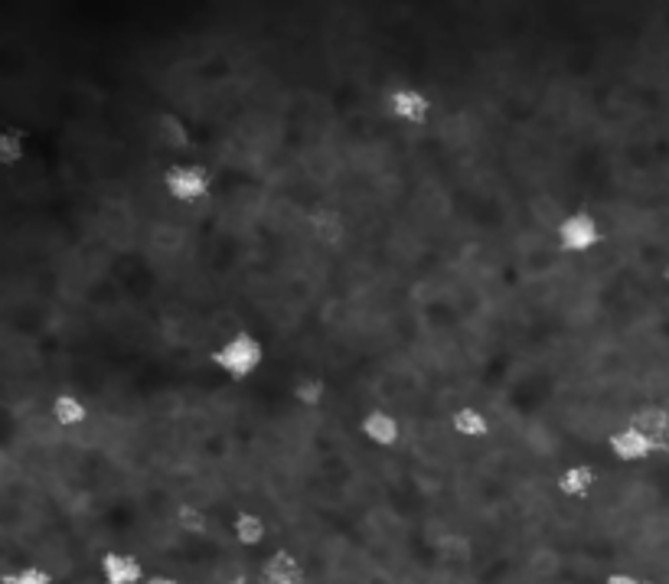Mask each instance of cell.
<instances>
[{
  "mask_svg": "<svg viewBox=\"0 0 669 584\" xmlns=\"http://www.w3.org/2000/svg\"><path fill=\"white\" fill-rule=\"evenodd\" d=\"M209 356H213V366L222 372V376H229L235 382L258 376L268 359L262 340L252 337V333H232V337L226 343H219Z\"/></svg>",
  "mask_w": 669,
  "mask_h": 584,
  "instance_id": "6da1fadb",
  "label": "cell"
},
{
  "mask_svg": "<svg viewBox=\"0 0 669 584\" xmlns=\"http://www.w3.org/2000/svg\"><path fill=\"white\" fill-rule=\"evenodd\" d=\"M164 190L173 203L180 206H196L206 203L213 193V177L200 164H173L164 170Z\"/></svg>",
  "mask_w": 669,
  "mask_h": 584,
  "instance_id": "7a4b0ae2",
  "label": "cell"
},
{
  "mask_svg": "<svg viewBox=\"0 0 669 584\" xmlns=\"http://www.w3.org/2000/svg\"><path fill=\"white\" fill-rule=\"evenodd\" d=\"M555 239H559V248L568 255H591L594 248L601 245L604 239V229L594 213L588 209H578V213L565 216L559 222V232H555Z\"/></svg>",
  "mask_w": 669,
  "mask_h": 584,
  "instance_id": "3957f363",
  "label": "cell"
},
{
  "mask_svg": "<svg viewBox=\"0 0 669 584\" xmlns=\"http://www.w3.org/2000/svg\"><path fill=\"white\" fill-rule=\"evenodd\" d=\"M607 451H611V457L617 464L634 467V464H647L650 461V457L656 454V444L643 431H637L634 425H627V428L611 434V441H607Z\"/></svg>",
  "mask_w": 669,
  "mask_h": 584,
  "instance_id": "277c9868",
  "label": "cell"
},
{
  "mask_svg": "<svg viewBox=\"0 0 669 584\" xmlns=\"http://www.w3.org/2000/svg\"><path fill=\"white\" fill-rule=\"evenodd\" d=\"M389 111L395 121L418 128V124H425L431 118V98L428 92L415 89V85H395L389 95Z\"/></svg>",
  "mask_w": 669,
  "mask_h": 584,
  "instance_id": "5b68a950",
  "label": "cell"
},
{
  "mask_svg": "<svg viewBox=\"0 0 669 584\" xmlns=\"http://www.w3.org/2000/svg\"><path fill=\"white\" fill-rule=\"evenodd\" d=\"M98 571H102L105 584H144V578H147L141 558H134L128 552H108Z\"/></svg>",
  "mask_w": 669,
  "mask_h": 584,
  "instance_id": "8992f818",
  "label": "cell"
},
{
  "mask_svg": "<svg viewBox=\"0 0 669 584\" xmlns=\"http://www.w3.org/2000/svg\"><path fill=\"white\" fill-rule=\"evenodd\" d=\"M359 431H363V438L373 447H395L402 441V421L389 412H382V408L369 412L363 418V425H359Z\"/></svg>",
  "mask_w": 669,
  "mask_h": 584,
  "instance_id": "52a82bcc",
  "label": "cell"
},
{
  "mask_svg": "<svg viewBox=\"0 0 669 584\" xmlns=\"http://www.w3.org/2000/svg\"><path fill=\"white\" fill-rule=\"evenodd\" d=\"M301 578V562L291 552H271L258 562V584H288Z\"/></svg>",
  "mask_w": 669,
  "mask_h": 584,
  "instance_id": "ba28073f",
  "label": "cell"
},
{
  "mask_svg": "<svg viewBox=\"0 0 669 584\" xmlns=\"http://www.w3.org/2000/svg\"><path fill=\"white\" fill-rule=\"evenodd\" d=\"M598 487V470L581 464V467H568L559 477V493L568 496V500H588Z\"/></svg>",
  "mask_w": 669,
  "mask_h": 584,
  "instance_id": "9c48e42d",
  "label": "cell"
},
{
  "mask_svg": "<svg viewBox=\"0 0 669 584\" xmlns=\"http://www.w3.org/2000/svg\"><path fill=\"white\" fill-rule=\"evenodd\" d=\"M53 418H56L59 428H69L72 431V428L89 425L92 408H89V402H85V399H79V395L66 392V395H59V399L53 402Z\"/></svg>",
  "mask_w": 669,
  "mask_h": 584,
  "instance_id": "30bf717a",
  "label": "cell"
},
{
  "mask_svg": "<svg viewBox=\"0 0 669 584\" xmlns=\"http://www.w3.org/2000/svg\"><path fill=\"white\" fill-rule=\"evenodd\" d=\"M170 523L177 526L187 539H206L213 532V519H209L200 506H180L177 513L170 516Z\"/></svg>",
  "mask_w": 669,
  "mask_h": 584,
  "instance_id": "8fae6325",
  "label": "cell"
},
{
  "mask_svg": "<svg viewBox=\"0 0 669 584\" xmlns=\"http://www.w3.org/2000/svg\"><path fill=\"white\" fill-rule=\"evenodd\" d=\"M451 431L461 434V438H487L490 434V418L480 412V408H457V412L451 415Z\"/></svg>",
  "mask_w": 669,
  "mask_h": 584,
  "instance_id": "7c38bea8",
  "label": "cell"
},
{
  "mask_svg": "<svg viewBox=\"0 0 669 584\" xmlns=\"http://www.w3.org/2000/svg\"><path fill=\"white\" fill-rule=\"evenodd\" d=\"M291 399L301 408H320L327 399V382L317 376H301L291 382Z\"/></svg>",
  "mask_w": 669,
  "mask_h": 584,
  "instance_id": "4fadbf2b",
  "label": "cell"
},
{
  "mask_svg": "<svg viewBox=\"0 0 669 584\" xmlns=\"http://www.w3.org/2000/svg\"><path fill=\"white\" fill-rule=\"evenodd\" d=\"M27 157V141L14 128H0V167H17Z\"/></svg>",
  "mask_w": 669,
  "mask_h": 584,
  "instance_id": "5bb4252c",
  "label": "cell"
},
{
  "mask_svg": "<svg viewBox=\"0 0 669 584\" xmlns=\"http://www.w3.org/2000/svg\"><path fill=\"white\" fill-rule=\"evenodd\" d=\"M10 584H56V578L43 568H23L10 578Z\"/></svg>",
  "mask_w": 669,
  "mask_h": 584,
  "instance_id": "9a60e30c",
  "label": "cell"
},
{
  "mask_svg": "<svg viewBox=\"0 0 669 584\" xmlns=\"http://www.w3.org/2000/svg\"><path fill=\"white\" fill-rule=\"evenodd\" d=\"M604 584H643L637 575H627V571H617V575H611Z\"/></svg>",
  "mask_w": 669,
  "mask_h": 584,
  "instance_id": "2e32d148",
  "label": "cell"
},
{
  "mask_svg": "<svg viewBox=\"0 0 669 584\" xmlns=\"http://www.w3.org/2000/svg\"><path fill=\"white\" fill-rule=\"evenodd\" d=\"M144 584H180V581L170 575H151V578H144Z\"/></svg>",
  "mask_w": 669,
  "mask_h": 584,
  "instance_id": "e0dca14e",
  "label": "cell"
},
{
  "mask_svg": "<svg viewBox=\"0 0 669 584\" xmlns=\"http://www.w3.org/2000/svg\"><path fill=\"white\" fill-rule=\"evenodd\" d=\"M226 584H258V581H252V578H232V581H226Z\"/></svg>",
  "mask_w": 669,
  "mask_h": 584,
  "instance_id": "ac0fdd59",
  "label": "cell"
},
{
  "mask_svg": "<svg viewBox=\"0 0 669 584\" xmlns=\"http://www.w3.org/2000/svg\"><path fill=\"white\" fill-rule=\"evenodd\" d=\"M663 281L669 284V262H666V268H663Z\"/></svg>",
  "mask_w": 669,
  "mask_h": 584,
  "instance_id": "d6986e66",
  "label": "cell"
},
{
  "mask_svg": "<svg viewBox=\"0 0 669 584\" xmlns=\"http://www.w3.org/2000/svg\"><path fill=\"white\" fill-rule=\"evenodd\" d=\"M288 584H307V581H301V578H297V581H288Z\"/></svg>",
  "mask_w": 669,
  "mask_h": 584,
  "instance_id": "ffe728a7",
  "label": "cell"
},
{
  "mask_svg": "<svg viewBox=\"0 0 669 584\" xmlns=\"http://www.w3.org/2000/svg\"><path fill=\"white\" fill-rule=\"evenodd\" d=\"M643 584H663V581H643Z\"/></svg>",
  "mask_w": 669,
  "mask_h": 584,
  "instance_id": "44dd1931",
  "label": "cell"
},
{
  "mask_svg": "<svg viewBox=\"0 0 669 584\" xmlns=\"http://www.w3.org/2000/svg\"><path fill=\"white\" fill-rule=\"evenodd\" d=\"M666 226H669V222H666Z\"/></svg>",
  "mask_w": 669,
  "mask_h": 584,
  "instance_id": "7402d4cb",
  "label": "cell"
}]
</instances>
